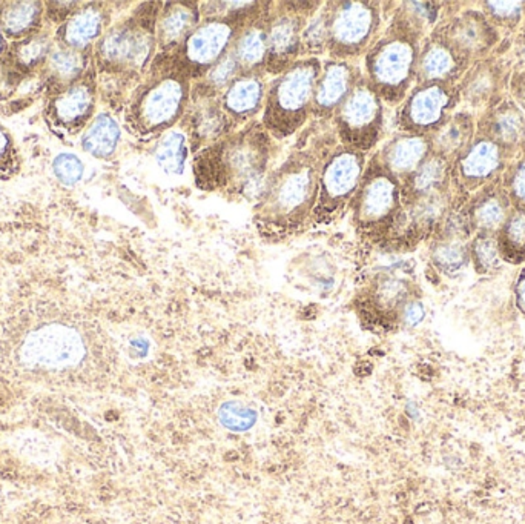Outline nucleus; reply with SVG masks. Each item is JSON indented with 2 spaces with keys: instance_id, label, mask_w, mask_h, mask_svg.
<instances>
[{
  "instance_id": "f257e3e1",
  "label": "nucleus",
  "mask_w": 525,
  "mask_h": 524,
  "mask_svg": "<svg viewBox=\"0 0 525 524\" xmlns=\"http://www.w3.org/2000/svg\"><path fill=\"white\" fill-rule=\"evenodd\" d=\"M269 161V132L251 123L203 148L194 159V177L200 190L247 195L258 190Z\"/></svg>"
},
{
  "instance_id": "f03ea898",
  "label": "nucleus",
  "mask_w": 525,
  "mask_h": 524,
  "mask_svg": "<svg viewBox=\"0 0 525 524\" xmlns=\"http://www.w3.org/2000/svg\"><path fill=\"white\" fill-rule=\"evenodd\" d=\"M326 157L319 159L312 152L301 151L275 171L266 182L257 206L256 219L261 229L270 234H289L312 219L320 171Z\"/></svg>"
},
{
  "instance_id": "7ed1b4c3",
  "label": "nucleus",
  "mask_w": 525,
  "mask_h": 524,
  "mask_svg": "<svg viewBox=\"0 0 525 524\" xmlns=\"http://www.w3.org/2000/svg\"><path fill=\"white\" fill-rule=\"evenodd\" d=\"M321 68L319 58H301L269 83L261 121L269 136L283 141L304 127L312 116L313 92Z\"/></svg>"
},
{
  "instance_id": "20e7f679",
  "label": "nucleus",
  "mask_w": 525,
  "mask_h": 524,
  "mask_svg": "<svg viewBox=\"0 0 525 524\" xmlns=\"http://www.w3.org/2000/svg\"><path fill=\"white\" fill-rule=\"evenodd\" d=\"M152 79L140 89L131 105L130 121L134 131L143 136L164 134L184 119L191 99V80L171 68L164 60L157 62Z\"/></svg>"
},
{
  "instance_id": "39448f33",
  "label": "nucleus",
  "mask_w": 525,
  "mask_h": 524,
  "mask_svg": "<svg viewBox=\"0 0 525 524\" xmlns=\"http://www.w3.org/2000/svg\"><path fill=\"white\" fill-rule=\"evenodd\" d=\"M260 11L261 8H252L227 17H205L179 48L164 54V62L189 80L205 78L231 51L241 29Z\"/></svg>"
},
{
  "instance_id": "423d86ee",
  "label": "nucleus",
  "mask_w": 525,
  "mask_h": 524,
  "mask_svg": "<svg viewBox=\"0 0 525 524\" xmlns=\"http://www.w3.org/2000/svg\"><path fill=\"white\" fill-rule=\"evenodd\" d=\"M419 42L391 28L366 53V82L384 103L396 105L416 82Z\"/></svg>"
},
{
  "instance_id": "0eeeda50",
  "label": "nucleus",
  "mask_w": 525,
  "mask_h": 524,
  "mask_svg": "<svg viewBox=\"0 0 525 524\" xmlns=\"http://www.w3.org/2000/svg\"><path fill=\"white\" fill-rule=\"evenodd\" d=\"M355 228L366 237L389 238L403 208L401 180L381 165L378 159L366 166L357 193L349 204Z\"/></svg>"
},
{
  "instance_id": "6e6552de",
  "label": "nucleus",
  "mask_w": 525,
  "mask_h": 524,
  "mask_svg": "<svg viewBox=\"0 0 525 524\" xmlns=\"http://www.w3.org/2000/svg\"><path fill=\"white\" fill-rule=\"evenodd\" d=\"M366 152L340 145L324 159L312 219L328 224L341 214L357 193L366 171Z\"/></svg>"
},
{
  "instance_id": "1a4fd4ad",
  "label": "nucleus",
  "mask_w": 525,
  "mask_h": 524,
  "mask_svg": "<svg viewBox=\"0 0 525 524\" xmlns=\"http://www.w3.org/2000/svg\"><path fill=\"white\" fill-rule=\"evenodd\" d=\"M328 4V51L333 60L366 54L380 29L381 15L375 2Z\"/></svg>"
},
{
  "instance_id": "9d476101",
  "label": "nucleus",
  "mask_w": 525,
  "mask_h": 524,
  "mask_svg": "<svg viewBox=\"0 0 525 524\" xmlns=\"http://www.w3.org/2000/svg\"><path fill=\"white\" fill-rule=\"evenodd\" d=\"M335 127L342 146L367 152L380 141L384 128V102L362 78L335 112Z\"/></svg>"
},
{
  "instance_id": "9b49d317",
  "label": "nucleus",
  "mask_w": 525,
  "mask_h": 524,
  "mask_svg": "<svg viewBox=\"0 0 525 524\" xmlns=\"http://www.w3.org/2000/svg\"><path fill=\"white\" fill-rule=\"evenodd\" d=\"M459 99L458 85L418 83L401 102L396 123L401 132L430 137L453 116Z\"/></svg>"
},
{
  "instance_id": "f8f14e48",
  "label": "nucleus",
  "mask_w": 525,
  "mask_h": 524,
  "mask_svg": "<svg viewBox=\"0 0 525 524\" xmlns=\"http://www.w3.org/2000/svg\"><path fill=\"white\" fill-rule=\"evenodd\" d=\"M157 10L143 13L108 33L100 42L103 62L128 71L145 68L157 44Z\"/></svg>"
},
{
  "instance_id": "ddd939ff",
  "label": "nucleus",
  "mask_w": 525,
  "mask_h": 524,
  "mask_svg": "<svg viewBox=\"0 0 525 524\" xmlns=\"http://www.w3.org/2000/svg\"><path fill=\"white\" fill-rule=\"evenodd\" d=\"M85 343L69 326H44L33 330L20 348V359L29 368L65 369L78 366L85 357Z\"/></svg>"
},
{
  "instance_id": "4468645a",
  "label": "nucleus",
  "mask_w": 525,
  "mask_h": 524,
  "mask_svg": "<svg viewBox=\"0 0 525 524\" xmlns=\"http://www.w3.org/2000/svg\"><path fill=\"white\" fill-rule=\"evenodd\" d=\"M306 4H285L275 16L269 13L268 58L265 69L279 76L299 60L301 35L309 20L320 8H303Z\"/></svg>"
},
{
  "instance_id": "2eb2a0df",
  "label": "nucleus",
  "mask_w": 525,
  "mask_h": 524,
  "mask_svg": "<svg viewBox=\"0 0 525 524\" xmlns=\"http://www.w3.org/2000/svg\"><path fill=\"white\" fill-rule=\"evenodd\" d=\"M506 154L495 141L478 137L452 162V183L467 194L481 191L502 174Z\"/></svg>"
},
{
  "instance_id": "dca6fc26",
  "label": "nucleus",
  "mask_w": 525,
  "mask_h": 524,
  "mask_svg": "<svg viewBox=\"0 0 525 524\" xmlns=\"http://www.w3.org/2000/svg\"><path fill=\"white\" fill-rule=\"evenodd\" d=\"M215 94L217 92L207 89L203 83L197 85L195 91L191 92L188 105V108L191 107V116L186 132L193 150L213 145L234 130L231 121L223 111L220 99H215Z\"/></svg>"
},
{
  "instance_id": "f3484780",
  "label": "nucleus",
  "mask_w": 525,
  "mask_h": 524,
  "mask_svg": "<svg viewBox=\"0 0 525 524\" xmlns=\"http://www.w3.org/2000/svg\"><path fill=\"white\" fill-rule=\"evenodd\" d=\"M410 300H414V288L409 280L394 274H383L376 277L362 299V314L375 325L400 323L401 312Z\"/></svg>"
},
{
  "instance_id": "a211bd4d",
  "label": "nucleus",
  "mask_w": 525,
  "mask_h": 524,
  "mask_svg": "<svg viewBox=\"0 0 525 524\" xmlns=\"http://www.w3.org/2000/svg\"><path fill=\"white\" fill-rule=\"evenodd\" d=\"M362 76L349 60L324 62L312 99V116L331 119Z\"/></svg>"
},
{
  "instance_id": "6ab92c4d",
  "label": "nucleus",
  "mask_w": 525,
  "mask_h": 524,
  "mask_svg": "<svg viewBox=\"0 0 525 524\" xmlns=\"http://www.w3.org/2000/svg\"><path fill=\"white\" fill-rule=\"evenodd\" d=\"M439 36L468 62L486 56L498 40L495 25L487 19L486 15L477 11H467L455 17Z\"/></svg>"
},
{
  "instance_id": "aec40b11",
  "label": "nucleus",
  "mask_w": 525,
  "mask_h": 524,
  "mask_svg": "<svg viewBox=\"0 0 525 524\" xmlns=\"http://www.w3.org/2000/svg\"><path fill=\"white\" fill-rule=\"evenodd\" d=\"M467 58L453 49L439 35H434L427 44L419 48L416 62V85L418 83H446L457 85L467 73Z\"/></svg>"
},
{
  "instance_id": "412c9836",
  "label": "nucleus",
  "mask_w": 525,
  "mask_h": 524,
  "mask_svg": "<svg viewBox=\"0 0 525 524\" xmlns=\"http://www.w3.org/2000/svg\"><path fill=\"white\" fill-rule=\"evenodd\" d=\"M261 73H241L220 96V105L232 127L251 121L263 110L266 99Z\"/></svg>"
},
{
  "instance_id": "4be33fe9",
  "label": "nucleus",
  "mask_w": 525,
  "mask_h": 524,
  "mask_svg": "<svg viewBox=\"0 0 525 524\" xmlns=\"http://www.w3.org/2000/svg\"><path fill=\"white\" fill-rule=\"evenodd\" d=\"M202 24L200 5L195 2H169L157 16V45L164 54L179 48Z\"/></svg>"
},
{
  "instance_id": "5701e85b",
  "label": "nucleus",
  "mask_w": 525,
  "mask_h": 524,
  "mask_svg": "<svg viewBox=\"0 0 525 524\" xmlns=\"http://www.w3.org/2000/svg\"><path fill=\"white\" fill-rule=\"evenodd\" d=\"M432 154V145L427 136L400 132L392 141H387L376 157L396 179H407L427 157Z\"/></svg>"
},
{
  "instance_id": "b1692460",
  "label": "nucleus",
  "mask_w": 525,
  "mask_h": 524,
  "mask_svg": "<svg viewBox=\"0 0 525 524\" xmlns=\"http://www.w3.org/2000/svg\"><path fill=\"white\" fill-rule=\"evenodd\" d=\"M511 211L513 206L502 186L498 188L495 184H488L478 191L466 215L475 233L498 234Z\"/></svg>"
},
{
  "instance_id": "393cba45",
  "label": "nucleus",
  "mask_w": 525,
  "mask_h": 524,
  "mask_svg": "<svg viewBox=\"0 0 525 524\" xmlns=\"http://www.w3.org/2000/svg\"><path fill=\"white\" fill-rule=\"evenodd\" d=\"M401 184L403 202L448 193L452 184V162L432 152Z\"/></svg>"
},
{
  "instance_id": "a878e982",
  "label": "nucleus",
  "mask_w": 525,
  "mask_h": 524,
  "mask_svg": "<svg viewBox=\"0 0 525 524\" xmlns=\"http://www.w3.org/2000/svg\"><path fill=\"white\" fill-rule=\"evenodd\" d=\"M481 136L495 141L509 152L525 139V114L515 102H501L493 107L481 121Z\"/></svg>"
},
{
  "instance_id": "bb28decb",
  "label": "nucleus",
  "mask_w": 525,
  "mask_h": 524,
  "mask_svg": "<svg viewBox=\"0 0 525 524\" xmlns=\"http://www.w3.org/2000/svg\"><path fill=\"white\" fill-rule=\"evenodd\" d=\"M268 26L269 13L266 11L247 22L241 29L232 45V53L236 54L243 73H260L265 68L268 58Z\"/></svg>"
},
{
  "instance_id": "cd10ccee",
  "label": "nucleus",
  "mask_w": 525,
  "mask_h": 524,
  "mask_svg": "<svg viewBox=\"0 0 525 524\" xmlns=\"http://www.w3.org/2000/svg\"><path fill=\"white\" fill-rule=\"evenodd\" d=\"M429 139L434 154L453 162L475 141V121L467 112L453 114Z\"/></svg>"
},
{
  "instance_id": "c85d7f7f",
  "label": "nucleus",
  "mask_w": 525,
  "mask_h": 524,
  "mask_svg": "<svg viewBox=\"0 0 525 524\" xmlns=\"http://www.w3.org/2000/svg\"><path fill=\"white\" fill-rule=\"evenodd\" d=\"M191 141L184 130H169L164 132L155 150V161L169 175L184 174L188 165Z\"/></svg>"
},
{
  "instance_id": "c756f323",
  "label": "nucleus",
  "mask_w": 525,
  "mask_h": 524,
  "mask_svg": "<svg viewBox=\"0 0 525 524\" xmlns=\"http://www.w3.org/2000/svg\"><path fill=\"white\" fill-rule=\"evenodd\" d=\"M458 89L461 98L473 107L488 102L498 89L497 69L488 62H479L464 74Z\"/></svg>"
},
{
  "instance_id": "7c9ffc66",
  "label": "nucleus",
  "mask_w": 525,
  "mask_h": 524,
  "mask_svg": "<svg viewBox=\"0 0 525 524\" xmlns=\"http://www.w3.org/2000/svg\"><path fill=\"white\" fill-rule=\"evenodd\" d=\"M439 5L432 2H409L401 8L392 28L419 42L427 28L438 20Z\"/></svg>"
},
{
  "instance_id": "2f4dec72",
  "label": "nucleus",
  "mask_w": 525,
  "mask_h": 524,
  "mask_svg": "<svg viewBox=\"0 0 525 524\" xmlns=\"http://www.w3.org/2000/svg\"><path fill=\"white\" fill-rule=\"evenodd\" d=\"M498 243L504 262L511 265L525 262V209L513 208L498 233Z\"/></svg>"
},
{
  "instance_id": "473e14b6",
  "label": "nucleus",
  "mask_w": 525,
  "mask_h": 524,
  "mask_svg": "<svg viewBox=\"0 0 525 524\" xmlns=\"http://www.w3.org/2000/svg\"><path fill=\"white\" fill-rule=\"evenodd\" d=\"M121 141V128L108 114H101L92 121L87 134L83 136V148L96 157L111 156Z\"/></svg>"
},
{
  "instance_id": "72a5a7b5",
  "label": "nucleus",
  "mask_w": 525,
  "mask_h": 524,
  "mask_svg": "<svg viewBox=\"0 0 525 524\" xmlns=\"http://www.w3.org/2000/svg\"><path fill=\"white\" fill-rule=\"evenodd\" d=\"M470 263L481 276L499 271L502 267L498 234L475 233L470 240Z\"/></svg>"
},
{
  "instance_id": "f704fd0d",
  "label": "nucleus",
  "mask_w": 525,
  "mask_h": 524,
  "mask_svg": "<svg viewBox=\"0 0 525 524\" xmlns=\"http://www.w3.org/2000/svg\"><path fill=\"white\" fill-rule=\"evenodd\" d=\"M56 114L65 123H76L89 114L92 108V91L88 85H78L65 92L56 102Z\"/></svg>"
},
{
  "instance_id": "c9c22d12",
  "label": "nucleus",
  "mask_w": 525,
  "mask_h": 524,
  "mask_svg": "<svg viewBox=\"0 0 525 524\" xmlns=\"http://www.w3.org/2000/svg\"><path fill=\"white\" fill-rule=\"evenodd\" d=\"M101 15L94 8H88L74 16L65 29V39L73 47H85L96 39L101 31Z\"/></svg>"
},
{
  "instance_id": "e433bc0d",
  "label": "nucleus",
  "mask_w": 525,
  "mask_h": 524,
  "mask_svg": "<svg viewBox=\"0 0 525 524\" xmlns=\"http://www.w3.org/2000/svg\"><path fill=\"white\" fill-rule=\"evenodd\" d=\"M328 5L309 20L301 35V54L317 58L328 49Z\"/></svg>"
},
{
  "instance_id": "4c0bfd02",
  "label": "nucleus",
  "mask_w": 525,
  "mask_h": 524,
  "mask_svg": "<svg viewBox=\"0 0 525 524\" xmlns=\"http://www.w3.org/2000/svg\"><path fill=\"white\" fill-rule=\"evenodd\" d=\"M241 73H243V69H241L236 54L232 53L231 48V51L225 54V56L218 60L217 64L209 69V73L203 78L205 79L203 85H205L207 89H211V91L223 92Z\"/></svg>"
},
{
  "instance_id": "58836bf2",
  "label": "nucleus",
  "mask_w": 525,
  "mask_h": 524,
  "mask_svg": "<svg viewBox=\"0 0 525 524\" xmlns=\"http://www.w3.org/2000/svg\"><path fill=\"white\" fill-rule=\"evenodd\" d=\"M218 418L223 426L234 433H245L256 424L257 414L254 409L247 408L245 404L227 402L218 411Z\"/></svg>"
},
{
  "instance_id": "ea45409f",
  "label": "nucleus",
  "mask_w": 525,
  "mask_h": 524,
  "mask_svg": "<svg viewBox=\"0 0 525 524\" xmlns=\"http://www.w3.org/2000/svg\"><path fill=\"white\" fill-rule=\"evenodd\" d=\"M501 186L513 208L525 209V156L506 171Z\"/></svg>"
},
{
  "instance_id": "a19ab883",
  "label": "nucleus",
  "mask_w": 525,
  "mask_h": 524,
  "mask_svg": "<svg viewBox=\"0 0 525 524\" xmlns=\"http://www.w3.org/2000/svg\"><path fill=\"white\" fill-rule=\"evenodd\" d=\"M486 17L493 25L515 26L525 13V2H486Z\"/></svg>"
},
{
  "instance_id": "79ce46f5",
  "label": "nucleus",
  "mask_w": 525,
  "mask_h": 524,
  "mask_svg": "<svg viewBox=\"0 0 525 524\" xmlns=\"http://www.w3.org/2000/svg\"><path fill=\"white\" fill-rule=\"evenodd\" d=\"M37 11L39 8H37V4H34V2H24V4L11 6L4 16V28L10 35H19L28 28L29 25L33 24Z\"/></svg>"
},
{
  "instance_id": "37998d69",
  "label": "nucleus",
  "mask_w": 525,
  "mask_h": 524,
  "mask_svg": "<svg viewBox=\"0 0 525 524\" xmlns=\"http://www.w3.org/2000/svg\"><path fill=\"white\" fill-rule=\"evenodd\" d=\"M54 173L63 183L73 184L82 179L83 165L78 157L62 154L54 161Z\"/></svg>"
},
{
  "instance_id": "c03bdc74",
  "label": "nucleus",
  "mask_w": 525,
  "mask_h": 524,
  "mask_svg": "<svg viewBox=\"0 0 525 524\" xmlns=\"http://www.w3.org/2000/svg\"><path fill=\"white\" fill-rule=\"evenodd\" d=\"M51 65L63 78H74L82 68V58L71 51H58L53 54Z\"/></svg>"
},
{
  "instance_id": "a18cd8bd",
  "label": "nucleus",
  "mask_w": 525,
  "mask_h": 524,
  "mask_svg": "<svg viewBox=\"0 0 525 524\" xmlns=\"http://www.w3.org/2000/svg\"><path fill=\"white\" fill-rule=\"evenodd\" d=\"M425 305L421 301L410 300L407 305L404 306V309L401 312L400 323L407 326V328H415L418 326L421 321L425 320Z\"/></svg>"
},
{
  "instance_id": "49530a36",
  "label": "nucleus",
  "mask_w": 525,
  "mask_h": 524,
  "mask_svg": "<svg viewBox=\"0 0 525 524\" xmlns=\"http://www.w3.org/2000/svg\"><path fill=\"white\" fill-rule=\"evenodd\" d=\"M45 48H47V45H45L44 40H29L28 44H25L20 48V60L26 65L34 64V62H37L44 56Z\"/></svg>"
},
{
  "instance_id": "de8ad7c7",
  "label": "nucleus",
  "mask_w": 525,
  "mask_h": 524,
  "mask_svg": "<svg viewBox=\"0 0 525 524\" xmlns=\"http://www.w3.org/2000/svg\"><path fill=\"white\" fill-rule=\"evenodd\" d=\"M513 294H515L516 309L525 317V267L520 269V274L516 277Z\"/></svg>"
},
{
  "instance_id": "09e8293b",
  "label": "nucleus",
  "mask_w": 525,
  "mask_h": 524,
  "mask_svg": "<svg viewBox=\"0 0 525 524\" xmlns=\"http://www.w3.org/2000/svg\"><path fill=\"white\" fill-rule=\"evenodd\" d=\"M513 102L524 111L525 114V73H520L513 79Z\"/></svg>"
},
{
  "instance_id": "8fccbe9b",
  "label": "nucleus",
  "mask_w": 525,
  "mask_h": 524,
  "mask_svg": "<svg viewBox=\"0 0 525 524\" xmlns=\"http://www.w3.org/2000/svg\"><path fill=\"white\" fill-rule=\"evenodd\" d=\"M516 58H518V65H520L522 73H525V33L520 35L516 45Z\"/></svg>"
},
{
  "instance_id": "3c124183",
  "label": "nucleus",
  "mask_w": 525,
  "mask_h": 524,
  "mask_svg": "<svg viewBox=\"0 0 525 524\" xmlns=\"http://www.w3.org/2000/svg\"><path fill=\"white\" fill-rule=\"evenodd\" d=\"M6 145H8V141H6L5 134L0 131V156H2L4 151L6 150Z\"/></svg>"
}]
</instances>
